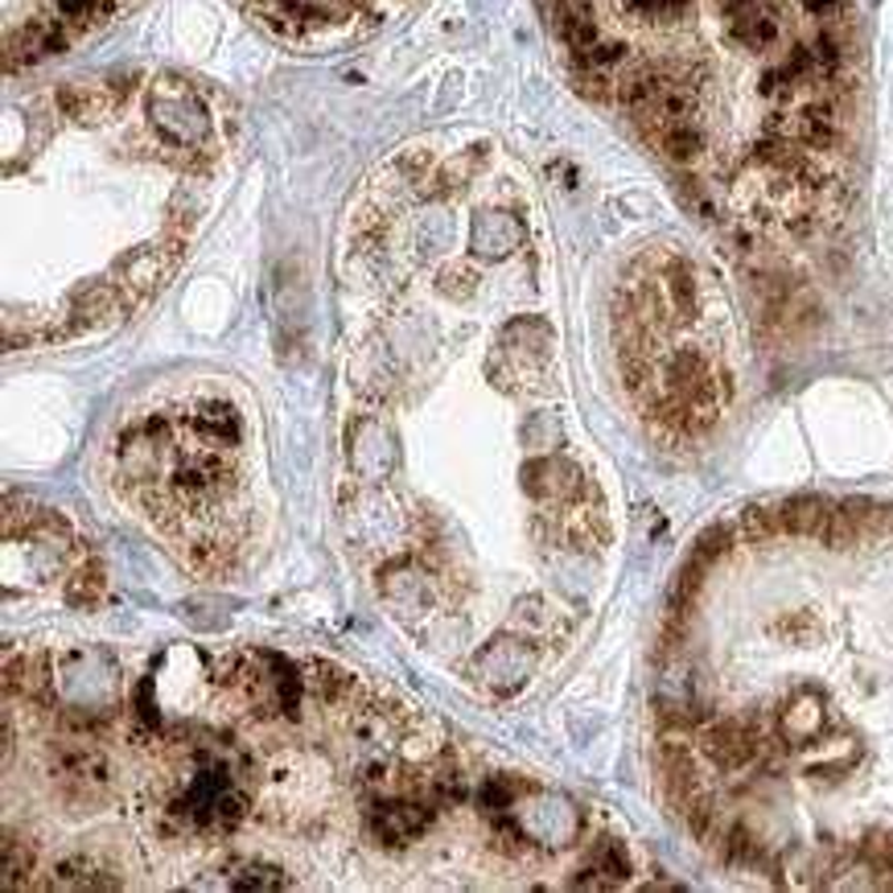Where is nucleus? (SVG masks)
Instances as JSON below:
<instances>
[{"label":"nucleus","instance_id":"9","mask_svg":"<svg viewBox=\"0 0 893 893\" xmlns=\"http://www.w3.org/2000/svg\"><path fill=\"white\" fill-rule=\"evenodd\" d=\"M37 869V861H33V845L25 840V836H4V885L9 890H17V885H30V873Z\"/></svg>","mask_w":893,"mask_h":893},{"label":"nucleus","instance_id":"5","mask_svg":"<svg viewBox=\"0 0 893 893\" xmlns=\"http://www.w3.org/2000/svg\"><path fill=\"white\" fill-rule=\"evenodd\" d=\"M836 502L819 499V494H791L778 502V515H783V532L799 535V540H819L828 527V515Z\"/></svg>","mask_w":893,"mask_h":893},{"label":"nucleus","instance_id":"3","mask_svg":"<svg viewBox=\"0 0 893 893\" xmlns=\"http://www.w3.org/2000/svg\"><path fill=\"white\" fill-rule=\"evenodd\" d=\"M50 778L66 803H99L111 791V766L91 737L66 733L50 753Z\"/></svg>","mask_w":893,"mask_h":893},{"label":"nucleus","instance_id":"8","mask_svg":"<svg viewBox=\"0 0 893 893\" xmlns=\"http://www.w3.org/2000/svg\"><path fill=\"white\" fill-rule=\"evenodd\" d=\"M857 861L869 864L873 873H881V885L893 878V831L873 828L864 831V840L857 845Z\"/></svg>","mask_w":893,"mask_h":893},{"label":"nucleus","instance_id":"6","mask_svg":"<svg viewBox=\"0 0 893 893\" xmlns=\"http://www.w3.org/2000/svg\"><path fill=\"white\" fill-rule=\"evenodd\" d=\"M104 589H108L104 565H99V560H83V565L75 568V577L66 580V601L79 606V610H91V606H99Z\"/></svg>","mask_w":893,"mask_h":893},{"label":"nucleus","instance_id":"1","mask_svg":"<svg viewBox=\"0 0 893 893\" xmlns=\"http://www.w3.org/2000/svg\"><path fill=\"white\" fill-rule=\"evenodd\" d=\"M21 21L4 25V70H30L54 54H66L79 37L108 25L132 0H21Z\"/></svg>","mask_w":893,"mask_h":893},{"label":"nucleus","instance_id":"10","mask_svg":"<svg viewBox=\"0 0 893 893\" xmlns=\"http://www.w3.org/2000/svg\"><path fill=\"white\" fill-rule=\"evenodd\" d=\"M737 540H741V527H737V523H712V527L700 532V540L691 544V556H700L705 565H717V560H725V556L737 548Z\"/></svg>","mask_w":893,"mask_h":893},{"label":"nucleus","instance_id":"2","mask_svg":"<svg viewBox=\"0 0 893 893\" xmlns=\"http://www.w3.org/2000/svg\"><path fill=\"white\" fill-rule=\"evenodd\" d=\"M272 33L288 42H329L375 25L400 0H243Z\"/></svg>","mask_w":893,"mask_h":893},{"label":"nucleus","instance_id":"7","mask_svg":"<svg viewBox=\"0 0 893 893\" xmlns=\"http://www.w3.org/2000/svg\"><path fill=\"white\" fill-rule=\"evenodd\" d=\"M737 527H741V535H745L750 544H770V540L786 535L778 507H766V502H750V507L741 511V519H737Z\"/></svg>","mask_w":893,"mask_h":893},{"label":"nucleus","instance_id":"4","mask_svg":"<svg viewBox=\"0 0 893 893\" xmlns=\"http://www.w3.org/2000/svg\"><path fill=\"white\" fill-rule=\"evenodd\" d=\"M50 890H116L124 885L120 873L104 864L99 857H87V852H75V857H63V861L50 869V878L42 881Z\"/></svg>","mask_w":893,"mask_h":893}]
</instances>
